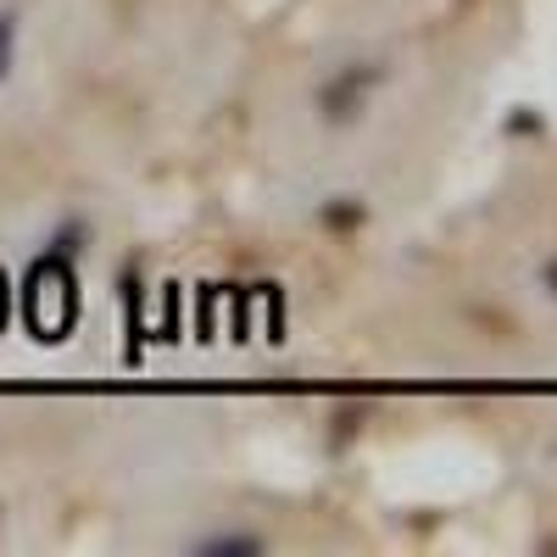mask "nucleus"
<instances>
[{
    "label": "nucleus",
    "mask_w": 557,
    "mask_h": 557,
    "mask_svg": "<svg viewBox=\"0 0 557 557\" xmlns=\"http://www.w3.org/2000/svg\"><path fill=\"white\" fill-rule=\"evenodd\" d=\"M12 39H17V17L7 12L0 17V78H7V67H12Z\"/></svg>",
    "instance_id": "obj_3"
},
{
    "label": "nucleus",
    "mask_w": 557,
    "mask_h": 557,
    "mask_svg": "<svg viewBox=\"0 0 557 557\" xmlns=\"http://www.w3.org/2000/svg\"><path fill=\"white\" fill-rule=\"evenodd\" d=\"M323 218H330V228H357V223H362V207H351V201H335V207L323 212Z\"/></svg>",
    "instance_id": "obj_4"
},
{
    "label": "nucleus",
    "mask_w": 557,
    "mask_h": 557,
    "mask_svg": "<svg viewBox=\"0 0 557 557\" xmlns=\"http://www.w3.org/2000/svg\"><path fill=\"white\" fill-rule=\"evenodd\" d=\"M201 552H212V557H257L262 541L257 535H218V541H201Z\"/></svg>",
    "instance_id": "obj_2"
},
{
    "label": "nucleus",
    "mask_w": 557,
    "mask_h": 557,
    "mask_svg": "<svg viewBox=\"0 0 557 557\" xmlns=\"http://www.w3.org/2000/svg\"><path fill=\"white\" fill-rule=\"evenodd\" d=\"M380 73H385V67H374V62H362V67H346V73H335L330 84L318 89V112L330 117V123H351V117L362 112V101H368V89L380 84Z\"/></svg>",
    "instance_id": "obj_1"
},
{
    "label": "nucleus",
    "mask_w": 557,
    "mask_h": 557,
    "mask_svg": "<svg viewBox=\"0 0 557 557\" xmlns=\"http://www.w3.org/2000/svg\"><path fill=\"white\" fill-rule=\"evenodd\" d=\"M546 290L557 296V262H546Z\"/></svg>",
    "instance_id": "obj_5"
}]
</instances>
